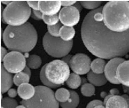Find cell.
Instances as JSON below:
<instances>
[{
	"label": "cell",
	"instance_id": "obj_1",
	"mask_svg": "<svg viewBox=\"0 0 129 108\" xmlns=\"http://www.w3.org/2000/svg\"><path fill=\"white\" fill-rule=\"evenodd\" d=\"M103 7L88 12L84 18L81 36L87 50L99 58L112 59L129 52V31H112L103 23Z\"/></svg>",
	"mask_w": 129,
	"mask_h": 108
},
{
	"label": "cell",
	"instance_id": "obj_2",
	"mask_svg": "<svg viewBox=\"0 0 129 108\" xmlns=\"http://www.w3.org/2000/svg\"><path fill=\"white\" fill-rule=\"evenodd\" d=\"M2 40L9 50L27 53L36 45L38 33L30 23L19 27L8 25L3 31Z\"/></svg>",
	"mask_w": 129,
	"mask_h": 108
},
{
	"label": "cell",
	"instance_id": "obj_3",
	"mask_svg": "<svg viewBox=\"0 0 129 108\" xmlns=\"http://www.w3.org/2000/svg\"><path fill=\"white\" fill-rule=\"evenodd\" d=\"M103 23L107 28L115 33L129 31V2L110 1L102 10Z\"/></svg>",
	"mask_w": 129,
	"mask_h": 108
},
{
	"label": "cell",
	"instance_id": "obj_4",
	"mask_svg": "<svg viewBox=\"0 0 129 108\" xmlns=\"http://www.w3.org/2000/svg\"><path fill=\"white\" fill-rule=\"evenodd\" d=\"M32 10L25 1H12L4 9L2 21L9 26L19 27L25 25L31 16Z\"/></svg>",
	"mask_w": 129,
	"mask_h": 108
},
{
	"label": "cell",
	"instance_id": "obj_5",
	"mask_svg": "<svg viewBox=\"0 0 129 108\" xmlns=\"http://www.w3.org/2000/svg\"><path fill=\"white\" fill-rule=\"evenodd\" d=\"M36 93L32 99L22 100L21 105L26 108H59V104L52 89L43 86L35 87Z\"/></svg>",
	"mask_w": 129,
	"mask_h": 108
},
{
	"label": "cell",
	"instance_id": "obj_6",
	"mask_svg": "<svg viewBox=\"0 0 129 108\" xmlns=\"http://www.w3.org/2000/svg\"><path fill=\"white\" fill-rule=\"evenodd\" d=\"M43 46L45 52L52 57L63 58L72 50L73 40L65 42L59 37H53L47 32L43 38Z\"/></svg>",
	"mask_w": 129,
	"mask_h": 108
},
{
	"label": "cell",
	"instance_id": "obj_7",
	"mask_svg": "<svg viewBox=\"0 0 129 108\" xmlns=\"http://www.w3.org/2000/svg\"><path fill=\"white\" fill-rule=\"evenodd\" d=\"M70 74V67L62 60H55L45 64L46 77L54 84L63 85Z\"/></svg>",
	"mask_w": 129,
	"mask_h": 108
},
{
	"label": "cell",
	"instance_id": "obj_8",
	"mask_svg": "<svg viewBox=\"0 0 129 108\" xmlns=\"http://www.w3.org/2000/svg\"><path fill=\"white\" fill-rule=\"evenodd\" d=\"M2 64L7 71L12 74L23 72L26 66L25 56L21 52L16 51L9 52L3 59Z\"/></svg>",
	"mask_w": 129,
	"mask_h": 108
},
{
	"label": "cell",
	"instance_id": "obj_9",
	"mask_svg": "<svg viewBox=\"0 0 129 108\" xmlns=\"http://www.w3.org/2000/svg\"><path fill=\"white\" fill-rule=\"evenodd\" d=\"M91 59L85 54H76L72 56L69 67L78 75L88 74L91 69Z\"/></svg>",
	"mask_w": 129,
	"mask_h": 108
},
{
	"label": "cell",
	"instance_id": "obj_10",
	"mask_svg": "<svg viewBox=\"0 0 129 108\" xmlns=\"http://www.w3.org/2000/svg\"><path fill=\"white\" fill-rule=\"evenodd\" d=\"M59 18L64 26L73 27L80 20V12L74 6L63 7L59 13Z\"/></svg>",
	"mask_w": 129,
	"mask_h": 108
},
{
	"label": "cell",
	"instance_id": "obj_11",
	"mask_svg": "<svg viewBox=\"0 0 129 108\" xmlns=\"http://www.w3.org/2000/svg\"><path fill=\"white\" fill-rule=\"evenodd\" d=\"M125 60L121 57L112 58L109 61V62L106 64L105 68V76L106 78L110 83L113 84H120L117 78V70L119 65Z\"/></svg>",
	"mask_w": 129,
	"mask_h": 108
},
{
	"label": "cell",
	"instance_id": "obj_12",
	"mask_svg": "<svg viewBox=\"0 0 129 108\" xmlns=\"http://www.w3.org/2000/svg\"><path fill=\"white\" fill-rule=\"evenodd\" d=\"M61 1H39V9L43 15L54 16L61 10Z\"/></svg>",
	"mask_w": 129,
	"mask_h": 108
},
{
	"label": "cell",
	"instance_id": "obj_13",
	"mask_svg": "<svg viewBox=\"0 0 129 108\" xmlns=\"http://www.w3.org/2000/svg\"><path fill=\"white\" fill-rule=\"evenodd\" d=\"M117 78L121 84L129 87V60H125L119 65Z\"/></svg>",
	"mask_w": 129,
	"mask_h": 108
},
{
	"label": "cell",
	"instance_id": "obj_14",
	"mask_svg": "<svg viewBox=\"0 0 129 108\" xmlns=\"http://www.w3.org/2000/svg\"><path fill=\"white\" fill-rule=\"evenodd\" d=\"M14 77L11 73H9L1 64V93L2 94L8 92L14 83Z\"/></svg>",
	"mask_w": 129,
	"mask_h": 108
},
{
	"label": "cell",
	"instance_id": "obj_15",
	"mask_svg": "<svg viewBox=\"0 0 129 108\" xmlns=\"http://www.w3.org/2000/svg\"><path fill=\"white\" fill-rule=\"evenodd\" d=\"M36 93L35 87L30 84L29 83H25L20 85L18 88V94L23 100H29L34 97Z\"/></svg>",
	"mask_w": 129,
	"mask_h": 108
},
{
	"label": "cell",
	"instance_id": "obj_16",
	"mask_svg": "<svg viewBox=\"0 0 129 108\" xmlns=\"http://www.w3.org/2000/svg\"><path fill=\"white\" fill-rule=\"evenodd\" d=\"M105 105V108H128L126 100L119 95L112 96Z\"/></svg>",
	"mask_w": 129,
	"mask_h": 108
},
{
	"label": "cell",
	"instance_id": "obj_17",
	"mask_svg": "<svg viewBox=\"0 0 129 108\" xmlns=\"http://www.w3.org/2000/svg\"><path fill=\"white\" fill-rule=\"evenodd\" d=\"M87 79L90 83L98 87L106 84L108 80L106 78L105 74H97L91 71L87 74Z\"/></svg>",
	"mask_w": 129,
	"mask_h": 108
},
{
	"label": "cell",
	"instance_id": "obj_18",
	"mask_svg": "<svg viewBox=\"0 0 129 108\" xmlns=\"http://www.w3.org/2000/svg\"><path fill=\"white\" fill-rule=\"evenodd\" d=\"M105 61L102 58H96L91 63V70L93 73L97 74H102L105 72L106 66Z\"/></svg>",
	"mask_w": 129,
	"mask_h": 108
},
{
	"label": "cell",
	"instance_id": "obj_19",
	"mask_svg": "<svg viewBox=\"0 0 129 108\" xmlns=\"http://www.w3.org/2000/svg\"><path fill=\"white\" fill-rule=\"evenodd\" d=\"M71 97L70 99L65 103L60 104L61 108H76L79 103V96L78 94L74 91L71 90Z\"/></svg>",
	"mask_w": 129,
	"mask_h": 108
},
{
	"label": "cell",
	"instance_id": "obj_20",
	"mask_svg": "<svg viewBox=\"0 0 129 108\" xmlns=\"http://www.w3.org/2000/svg\"><path fill=\"white\" fill-rule=\"evenodd\" d=\"M76 31L73 27L63 26L59 31V38L65 42H70L73 40Z\"/></svg>",
	"mask_w": 129,
	"mask_h": 108
},
{
	"label": "cell",
	"instance_id": "obj_21",
	"mask_svg": "<svg viewBox=\"0 0 129 108\" xmlns=\"http://www.w3.org/2000/svg\"><path fill=\"white\" fill-rule=\"evenodd\" d=\"M55 97L59 102L65 103L67 102L71 97V93L70 91L65 89L64 87L59 88L55 93Z\"/></svg>",
	"mask_w": 129,
	"mask_h": 108
},
{
	"label": "cell",
	"instance_id": "obj_22",
	"mask_svg": "<svg viewBox=\"0 0 129 108\" xmlns=\"http://www.w3.org/2000/svg\"><path fill=\"white\" fill-rule=\"evenodd\" d=\"M81 81H82L81 78L79 75L75 74V73H71L69 79L66 82V84L69 88L72 89H78L81 86Z\"/></svg>",
	"mask_w": 129,
	"mask_h": 108
},
{
	"label": "cell",
	"instance_id": "obj_23",
	"mask_svg": "<svg viewBox=\"0 0 129 108\" xmlns=\"http://www.w3.org/2000/svg\"><path fill=\"white\" fill-rule=\"evenodd\" d=\"M42 60L38 55H30L26 60V65L32 69H37L41 66Z\"/></svg>",
	"mask_w": 129,
	"mask_h": 108
},
{
	"label": "cell",
	"instance_id": "obj_24",
	"mask_svg": "<svg viewBox=\"0 0 129 108\" xmlns=\"http://www.w3.org/2000/svg\"><path fill=\"white\" fill-rule=\"evenodd\" d=\"M30 78V77L28 74H25L23 72H21V73L16 74L14 76V84L16 86L19 87L20 85L25 83H29Z\"/></svg>",
	"mask_w": 129,
	"mask_h": 108
},
{
	"label": "cell",
	"instance_id": "obj_25",
	"mask_svg": "<svg viewBox=\"0 0 129 108\" xmlns=\"http://www.w3.org/2000/svg\"><path fill=\"white\" fill-rule=\"evenodd\" d=\"M95 92V87L90 83L84 84L81 87V93L86 97H90L94 95Z\"/></svg>",
	"mask_w": 129,
	"mask_h": 108
},
{
	"label": "cell",
	"instance_id": "obj_26",
	"mask_svg": "<svg viewBox=\"0 0 129 108\" xmlns=\"http://www.w3.org/2000/svg\"><path fill=\"white\" fill-rule=\"evenodd\" d=\"M40 80H41V82L43 83V84L44 85V86L49 87L50 89H56V88H58V87H59L61 86H59V85L54 84L51 83L50 82L48 81V80L47 79L45 75V65L42 68H41V71H40Z\"/></svg>",
	"mask_w": 129,
	"mask_h": 108
},
{
	"label": "cell",
	"instance_id": "obj_27",
	"mask_svg": "<svg viewBox=\"0 0 129 108\" xmlns=\"http://www.w3.org/2000/svg\"><path fill=\"white\" fill-rule=\"evenodd\" d=\"M81 5L85 9L90 10H95L100 7L102 3L101 1H80Z\"/></svg>",
	"mask_w": 129,
	"mask_h": 108
},
{
	"label": "cell",
	"instance_id": "obj_28",
	"mask_svg": "<svg viewBox=\"0 0 129 108\" xmlns=\"http://www.w3.org/2000/svg\"><path fill=\"white\" fill-rule=\"evenodd\" d=\"M42 19L45 23L48 26H54L59 23V21H60L59 15L57 14L54 15V16H46V15L43 14Z\"/></svg>",
	"mask_w": 129,
	"mask_h": 108
},
{
	"label": "cell",
	"instance_id": "obj_29",
	"mask_svg": "<svg viewBox=\"0 0 129 108\" xmlns=\"http://www.w3.org/2000/svg\"><path fill=\"white\" fill-rule=\"evenodd\" d=\"M18 106V102H16V100L8 97H5L4 98H2V100H1V107H2L16 108Z\"/></svg>",
	"mask_w": 129,
	"mask_h": 108
},
{
	"label": "cell",
	"instance_id": "obj_30",
	"mask_svg": "<svg viewBox=\"0 0 129 108\" xmlns=\"http://www.w3.org/2000/svg\"><path fill=\"white\" fill-rule=\"evenodd\" d=\"M62 27L63 26H62L61 23H58L57 25H54V26H48L47 27L48 33L53 37L59 38V31Z\"/></svg>",
	"mask_w": 129,
	"mask_h": 108
},
{
	"label": "cell",
	"instance_id": "obj_31",
	"mask_svg": "<svg viewBox=\"0 0 129 108\" xmlns=\"http://www.w3.org/2000/svg\"><path fill=\"white\" fill-rule=\"evenodd\" d=\"M103 102L101 100H95L90 103H88V105H87L86 108H95L96 106L98 105H103Z\"/></svg>",
	"mask_w": 129,
	"mask_h": 108
},
{
	"label": "cell",
	"instance_id": "obj_32",
	"mask_svg": "<svg viewBox=\"0 0 129 108\" xmlns=\"http://www.w3.org/2000/svg\"><path fill=\"white\" fill-rule=\"evenodd\" d=\"M27 3L30 7L34 11H40L39 9V1H27Z\"/></svg>",
	"mask_w": 129,
	"mask_h": 108
},
{
	"label": "cell",
	"instance_id": "obj_33",
	"mask_svg": "<svg viewBox=\"0 0 129 108\" xmlns=\"http://www.w3.org/2000/svg\"><path fill=\"white\" fill-rule=\"evenodd\" d=\"M76 2L77 1H61V5L64 7H68L73 6Z\"/></svg>",
	"mask_w": 129,
	"mask_h": 108
},
{
	"label": "cell",
	"instance_id": "obj_34",
	"mask_svg": "<svg viewBox=\"0 0 129 108\" xmlns=\"http://www.w3.org/2000/svg\"><path fill=\"white\" fill-rule=\"evenodd\" d=\"M8 95H9V96L10 98H15L16 97L17 95H18V91H16L15 89H9V91H8Z\"/></svg>",
	"mask_w": 129,
	"mask_h": 108
},
{
	"label": "cell",
	"instance_id": "obj_35",
	"mask_svg": "<svg viewBox=\"0 0 129 108\" xmlns=\"http://www.w3.org/2000/svg\"><path fill=\"white\" fill-rule=\"evenodd\" d=\"M72 56H72L71 55H67L66 56H64V57L62 58V60L69 65V64H70V62H71V59H72Z\"/></svg>",
	"mask_w": 129,
	"mask_h": 108
},
{
	"label": "cell",
	"instance_id": "obj_36",
	"mask_svg": "<svg viewBox=\"0 0 129 108\" xmlns=\"http://www.w3.org/2000/svg\"><path fill=\"white\" fill-rule=\"evenodd\" d=\"M7 50L5 49L4 47H1V62H3V59H4V58L6 56V55H7Z\"/></svg>",
	"mask_w": 129,
	"mask_h": 108
},
{
	"label": "cell",
	"instance_id": "obj_37",
	"mask_svg": "<svg viewBox=\"0 0 129 108\" xmlns=\"http://www.w3.org/2000/svg\"><path fill=\"white\" fill-rule=\"evenodd\" d=\"M32 13L34 14V16H36L37 18L40 19V20L42 19L43 18V14L40 12V11H34V10H32Z\"/></svg>",
	"mask_w": 129,
	"mask_h": 108
},
{
	"label": "cell",
	"instance_id": "obj_38",
	"mask_svg": "<svg viewBox=\"0 0 129 108\" xmlns=\"http://www.w3.org/2000/svg\"><path fill=\"white\" fill-rule=\"evenodd\" d=\"M110 94L112 95H118L119 94V91L116 88H114V89H110Z\"/></svg>",
	"mask_w": 129,
	"mask_h": 108
},
{
	"label": "cell",
	"instance_id": "obj_39",
	"mask_svg": "<svg viewBox=\"0 0 129 108\" xmlns=\"http://www.w3.org/2000/svg\"><path fill=\"white\" fill-rule=\"evenodd\" d=\"M73 6L74 7L76 8V9H78V10L79 11V12H80V11H81V10H82V7H82V5H81L80 2H78V1H77L76 3H75V4L73 5Z\"/></svg>",
	"mask_w": 129,
	"mask_h": 108
},
{
	"label": "cell",
	"instance_id": "obj_40",
	"mask_svg": "<svg viewBox=\"0 0 129 108\" xmlns=\"http://www.w3.org/2000/svg\"><path fill=\"white\" fill-rule=\"evenodd\" d=\"M23 73H25V74H28V76H29L30 77L31 76V74H32V73H31V70H30V68H29L27 65H26V67H25V68L24 69V70L23 71Z\"/></svg>",
	"mask_w": 129,
	"mask_h": 108
},
{
	"label": "cell",
	"instance_id": "obj_41",
	"mask_svg": "<svg viewBox=\"0 0 129 108\" xmlns=\"http://www.w3.org/2000/svg\"><path fill=\"white\" fill-rule=\"evenodd\" d=\"M122 96L126 100L128 104V108H129V95L127 94H125V95H122Z\"/></svg>",
	"mask_w": 129,
	"mask_h": 108
},
{
	"label": "cell",
	"instance_id": "obj_42",
	"mask_svg": "<svg viewBox=\"0 0 129 108\" xmlns=\"http://www.w3.org/2000/svg\"><path fill=\"white\" fill-rule=\"evenodd\" d=\"M123 91L125 92V93L129 95V87H126V86H123Z\"/></svg>",
	"mask_w": 129,
	"mask_h": 108
},
{
	"label": "cell",
	"instance_id": "obj_43",
	"mask_svg": "<svg viewBox=\"0 0 129 108\" xmlns=\"http://www.w3.org/2000/svg\"><path fill=\"white\" fill-rule=\"evenodd\" d=\"M11 2H12V1H1V3H2V5H6L7 6L8 5L10 4Z\"/></svg>",
	"mask_w": 129,
	"mask_h": 108
},
{
	"label": "cell",
	"instance_id": "obj_44",
	"mask_svg": "<svg viewBox=\"0 0 129 108\" xmlns=\"http://www.w3.org/2000/svg\"><path fill=\"white\" fill-rule=\"evenodd\" d=\"M107 95H107L106 92H101V98H103L104 99L105 98V97L107 96Z\"/></svg>",
	"mask_w": 129,
	"mask_h": 108
},
{
	"label": "cell",
	"instance_id": "obj_45",
	"mask_svg": "<svg viewBox=\"0 0 129 108\" xmlns=\"http://www.w3.org/2000/svg\"><path fill=\"white\" fill-rule=\"evenodd\" d=\"M31 18H32V19H35V20H37V21H40V19H38V18H37L36 16H35L34 14L32 13V15H31Z\"/></svg>",
	"mask_w": 129,
	"mask_h": 108
},
{
	"label": "cell",
	"instance_id": "obj_46",
	"mask_svg": "<svg viewBox=\"0 0 129 108\" xmlns=\"http://www.w3.org/2000/svg\"><path fill=\"white\" fill-rule=\"evenodd\" d=\"M16 108H26V107L25 106V105H18V106L17 107H16Z\"/></svg>",
	"mask_w": 129,
	"mask_h": 108
},
{
	"label": "cell",
	"instance_id": "obj_47",
	"mask_svg": "<svg viewBox=\"0 0 129 108\" xmlns=\"http://www.w3.org/2000/svg\"><path fill=\"white\" fill-rule=\"evenodd\" d=\"M95 108H105V107L104 105H98V106H96Z\"/></svg>",
	"mask_w": 129,
	"mask_h": 108
},
{
	"label": "cell",
	"instance_id": "obj_48",
	"mask_svg": "<svg viewBox=\"0 0 129 108\" xmlns=\"http://www.w3.org/2000/svg\"><path fill=\"white\" fill-rule=\"evenodd\" d=\"M1 108H3V107H1Z\"/></svg>",
	"mask_w": 129,
	"mask_h": 108
}]
</instances>
